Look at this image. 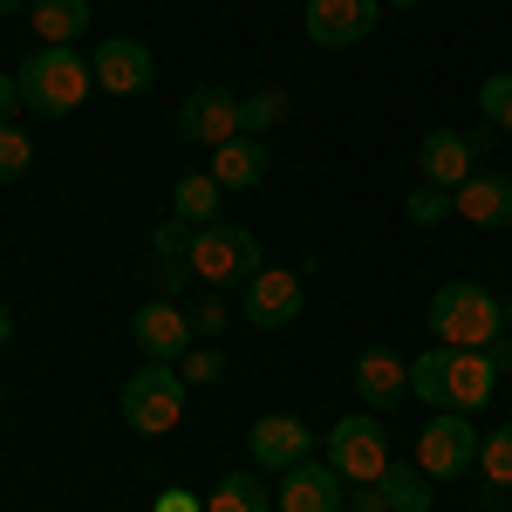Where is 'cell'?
Segmentation results:
<instances>
[{"instance_id":"ba28073f","label":"cell","mask_w":512,"mask_h":512,"mask_svg":"<svg viewBox=\"0 0 512 512\" xmlns=\"http://www.w3.org/2000/svg\"><path fill=\"white\" fill-rule=\"evenodd\" d=\"M171 130L198 144V151H219L226 137H239V96L233 89H219V82H198L192 96L171 110Z\"/></svg>"},{"instance_id":"484cf974","label":"cell","mask_w":512,"mask_h":512,"mask_svg":"<svg viewBox=\"0 0 512 512\" xmlns=\"http://www.w3.org/2000/svg\"><path fill=\"white\" fill-rule=\"evenodd\" d=\"M478 472H485V485H512V424H499L478 444Z\"/></svg>"},{"instance_id":"d4e9b609","label":"cell","mask_w":512,"mask_h":512,"mask_svg":"<svg viewBox=\"0 0 512 512\" xmlns=\"http://www.w3.org/2000/svg\"><path fill=\"white\" fill-rule=\"evenodd\" d=\"M478 110H485V123H492L499 137L512 130V76H506V69H499V76H485V82H478Z\"/></svg>"},{"instance_id":"2e32d148","label":"cell","mask_w":512,"mask_h":512,"mask_svg":"<svg viewBox=\"0 0 512 512\" xmlns=\"http://www.w3.org/2000/svg\"><path fill=\"white\" fill-rule=\"evenodd\" d=\"M417 171H424V185H444V192H458V185H465V178L478 171L472 137H458V130H431V137L417 144Z\"/></svg>"},{"instance_id":"9c48e42d","label":"cell","mask_w":512,"mask_h":512,"mask_svg":"<svg viewBox=\"0 0 512 512\" xmlns=\"http://www.w3.org/2000/svg\"><path fill=\"white\" fill-rule=\"evenodd\" d=\"M342 506H349V478L328 458H301L294 472H280L274 512H342Z\"/></svg>"},{"instance_id":"8fae6325","label":"cell","mask_w":512,"mask_h":512,"mask_svg":"<svg viewBox=\"0 0 512 512\" xmlns=\"http://www.w3.org/2000/svg\"><path fill=\"white\" fill-rule=\"evenodd\" d=\"M130 342L144 349V362H185V349L198 342L185 301H144V308L130 315Z\"/></svg>"},{"instance_id":"30bf717a","label":"cell","mask_w":512,"mask_h":512,"mask_svg":"<svg viewBox=\"0 0 512 512\" xmlns=\"http://www.w3.org/2000/svg\"><path fill=\"white\" fill-rule=\"evenodd\" d=\"M301 274H287V267H260V274L246 280V294H239V315L253 321V328H294L301 321Z\"/></svg>"},{"instance_id":"cb8c5ba5","label":"cell","mask_w":512,"mask_h":512,"mask_svg":"<svg viewBox=\"0 0 512 512\" xmlns=\"http://www.w3.org/2000/svg\"><path fill=\"white\" fill-rule=\"evenodd\" d=\"M403 212H410V226H444V219H458V198L444 192V185H417V192L403 198Z\"/></svg>"},{"instance_id":"e0dca14e","label":"cell","mask_w":512,"mask_h":512,"mask_svg":"<svg viewBox=\"0 0 512 512\" xmlns=\"http://www.w3.org/2000/svg\"><path fill=\"white\" fill-rule=\"evenodd\" d=\"M349 376H355V390H362V403H369V410H390V403H403V396H410V362H403V355H390V349H362Z\"/></svg>"},{"instance_id":"5b68a950","label":"cell","mask_w":512,"mask_h":512,"mask_svg":"<svg viewBox=\"0 0 512 512\" xmlns=\"http://www.w3.org/2000/svg\"><path fill=\"white\" fill-rule=\"evenodd\" d=\"M185 267H192L205 287H233V280H253L267 260H260V239L246 233V226H226V219H212V226H198L192 233V253H185Z\"/></svg>"},{"instance_id":"7a4b0ae2","label":"cell","mask_w":512,"mask_h":512,"mask_svg":"<svg viewBox=\"0 0 512 512\" xmlns=\"http://www.w3.org/2000/svg\"><path fill=\"white\" fill-rule=\"evenodd\" d=\"M424 321H431V335L444 349H499V342H506V301H492L478 280L437 287Z\"/></svg>"},{"instance_id":"f546056e","label":"cell","mask_w":512,"mask_h":512,"mask_svg":"<svg viewBox=\"0 0 512 512\" xmlns=\"http://www.w3.org/2000/svg\"><path fill=\"white\" fill-rule=\"evenodd\" d=\"M192 233H198V226H185V219H171V226H158V239H151V246H158L164 260H178V253H192Z\"/></svg>"},{"instance_id":"7c38bea8","label":"cell","mask_w":512,"mask_h":512,"mask_svg":"<svg viewBox=\"0 0 512 512\" xmlns=\"http://www.w3.org/2000/svg\"><path fill=\"white\" fill-rule=\"evenodd\" d=\"M89 76H96V89H103V96H137V89H151L158 62H151V48H144V41L117 35V41H96Z\"/></svg>"},{"instance_id":"d6986e66","label":"cell","mask_w":512,"mask_h":512,"mask_svg":"<svg viewBox=\"0 0 512 512\" xmlns=\"http://www.w3.org/2000/svg\"><path fill=\"white\" fill-rule=\"evenodd\" d=\"M28 28L41 48H76L89 35V0H28Z\"/></svg>"},{"instance_id":"4dcf8cb0","label":"cell","mask_w":512,"mask_h":512,"mask_svg":"<svg viewBox=\"0 0 512 512\" xmlns=\"http://www.w3.org/2000/svg\"><path fill=\"white\" fill-rule=\"evenodd\" d=\"M151 512H205V506H198L185 485H171V492H158V499H151Z\"/></svg>"},{"instance_id":"44dd1931","label":"cell","mask_w":512,"mask_h":512,"mask_svg":"<svg viewBox=\"0 0 512 512\" xmlns=\"http://www.w3.org/2000/svg\"><path fill=\"white\" fill-rule=\"evenodd\" d=\"M376 492L390 499V512H431L437 506V478H424L417 465H383V478H376Z\"/></svg>"},{"instance_id":"f1b7e54d","label":"cell","mask_w":512,"mask_h":512,"mask_svg":"<svg viewBox=\"0 0 512 512\" xmlns=\"http://www.w3.org/2000/svg\"><path fill=\"white\" fill-rule=\"evenodd\" d=\"M185 315H192V335H219V328L233 321V308H226L219 294H205V301H185Z\"/></svg>"},{"instance_id":"8992f818","label":"cell","mask_w":512,"mask_h":512,"mask_svg":"<svg viewBox=\"0 0 512 512\" xmlns=\"http://www.w3.org/2000/svg\"><path fill=\"white\" fill-rule=\"evenodd\" d=\"M321 458L349 478V485H376L383 465H390V431H383V417H376V410L342 417V424L328 431V444H321Z\"/></svg>"},{"instance_id":"e575fe53","label":"cell","mask_w":512,"mask_h":512,"mask_svg":"<svg viewBox=\"0 0 512 512\" xmlns=\"http://www.w3.org/2000/svg\"><path fill=\"white\" fill-rule=\"evenodd\" d=\"M21 7H28V0H0V14H21Z\"/></svg>"},{"instance_id":"ac0fdd59","label":"cell","mask_w":512,"mask_h":512,"mask_svg":"<svg viewBox=\"0 0 512 512\" xmlns=\"http://www.w3.org/2000/svg\"><path fill=\"white\" fill-rule=\"evenodd\" d=\"M267 164H274V151H267V137H226L219 151H212V178L226 185V192H253L260 178H267Z\"/></svg>"},{"instance_id":"603a6c76","label":"cell","mask_w":512,"mask_h":512,"mask_svg":"<svg viewBox=\"0 0 512 512\" xmlns=\"http://www.w3.org/2000/svg\"><path fill=\"white\" fill-rule=\"evenodd\" d=\"M205 512H274V499H267V485L260 478H219V492L205 499Z\"/></svg>"},{"instance_id":"8d00e7d4","label":"cell","mask_w":512,"mask_h":512,"mask_svg":"<svg viewBox=\"0 0 512 512\" xmlns=\"http://www.w3.org/2000/svg\"><path fill=\"white\" fill-rule=\"evenodd\" d=\"M506 335H512V301H506Z\"/></svg>"},{"instance_id":"7402d4cb","label":"cell","mask_w":512,"mask_h":512,"mask_svg":"<svg viewBox=\"0 0 512 512\" xmlns=\"http://www.w3.org/2000/svg\"><path fill=\"white\" fill-rule=\"evenodd\" d=\"M287 110H294L287 89H253V96H239V130L246 137H267L274 123H287Z\"/></svg>"},{"instance_id":"83f0119b","label":"cell","mask_w":512,"mask_h":512,"mask_svg":"<svg viewBox=\"0 0 512 512\" xmlns=\"http://www.w3.org/2000/svg\"><path fill=\"white\" fill-rule=\"evenodd\" d=\"M178 376H185V383H219V376H226V355H219V349H205V342H192V349H185V369H178Z\"/></svg>"},{"instance_id":"5bb4252c","label":"cell","mask_w":512,"mask_h":512,"mask_svg":"<svg viewBox=\"0 0 512 512\" xmlns=\"http://www.w3.org/2000/svg\"><path fill=\"white\" fill-rule=\"evenodd\" d=\"M376 14H383V0H308V41L315 48H355V41H369Z\"/></svg>"},{"instance_id":"3957f363","label":"cell","mask_w":512,"mask_h":512,"mask_svg":"<svg viewBox=\"0 0 512 512\" xmlns=\"http://www.w3.org/2000/svg\"><path fill=\"white\" fill-rule=\"evenodd\" d=\"M89 89H96V76H89V55H76V48H35L21 62V103L35 117H76Z\"/></svg>"},{"instance_id":"52a82bcc","label":"cell","mask_w":512,"mask_h":512,"mask_svg":"<svg viewBox=\"0 0 512 512\" xmlns=\"http://www.w3.org/2000/svg\"><path fill=\"white\" fill-rule=\"evenodd\" d=\"M478 444L485 437L465 424V410H437L431 424L417 431V472L424 478H458L478 465Z\"/></svg>"},{"instance_id":"4316f807","label":"cell","mask_w":512,"mask_h":512,"mask_svg":"<svg viewBox=\"0 0 512 512\" xmlns=\"http://www.w3.org/2000/svg\"><path fill=\"white\" fill-rule=\"evenodd\" d=\"M28 164H35V144L21 137V123H0V185H7V178H21Z\"/></svg>"},{"instance_id":"9a60e30c","label":"cell","mask_w":512,"mask_h":512,"mask_svg":"<svg viewBox=\"0 0 512 512\" xmlns=\"http://www.w3.org/2000/svg\"><path fill=\"white\" fill-rule=\"evenodd\" d=\"M451 198H458V219L465 226H485V233L512 226V178L506 171H472Z\"/></svg>"},{"instance_id":"277c9868","label":"cell","mask_w":512,"mask_h":512,"mask_svg":"<svg viewBox=\"0 0 512 512\" xmlns=\"http://www.w3.org/2000/svg\"><path fill=\"white\" fill-rule=\"evenodd\" d=\"M123 424L144 437H164L185 424V376L171 369V362H144V369H130V383H123Z\"/></svg>"},{"instance_id":"d590c367","label":"cell","mask_w":512,"mask_h":512,"mask_svg":"<svg viewBox=\"0 0 512 512\" xmlns=\"http://www.w3.org/2000/svg\"><path fill=\"white\" fill-rule=\"evenodd\" d=\"M390 7H424V0H390Z\"/></svg>"},{"instance_id":"ffe728a7","label":"cell","mask_w":512,"mask_h":512,"mask_svg":"<svg viewBox=\"0 0 512 512\" xmlns=\"http://www.w3.org/2000/svg\"><path fill=\"white\" fill-rule=\"evenodd\" d=\"M219 198H226V185H219L212 171H185V178L171 185V219H185V226H212V219H219Z\"/></svg>"},{"instance_id":"6da1fadb","label":"cell","mask_w":512,"mask_h":512,"mask_svg":"<svg viewBox=\"0 0 512 512\" xmlns=\"http://www.w3.org/2000/svg\"><path fill=\"white\" fill-rule=\"evenodd\" d=\"M499 369H506V355L499 349H424L410 362V396L417 403H431V410H485L492 390H499Z\"/></svg>"},{"instance_id":"836d02e7","label":"cell","mask_w":512,"mask_h":512,"mask_svg":"<svg viewBox=\"0 0 512 512\" xmlns=\"http://www.w3.org/2000/svg\"><path fill=\"white\" fill-rule=\"evenodd\" d=\"M7 342H14V308L0 301V349H7Z\"/></svg>"},{"instance_id":"4fadbf2b","label":"cell","mask_w":512,"mask_h":512,"mask_svg":"<svg viewBox=\"0 0 512 512\" xmlns=\"http://www.w3.org/2000/svg\"><path fill=\"white\" fill-rule=\"evenodd\" d=\"M246 451H253V465H260V472H294V465L315 451V437H308V424H301V417L274 410V417H253Z\"/></svg>"},{"instance_id":"d6a6232c","label":"cell","mask_w":512,"mask_h":512,"mask_svg":"<svg viewBox=\"0 0 512 512\" xmlns=\"http://www.w3.org/2000/svg\"><path fill=\"white\" fill-rule=\"evenodd\" d=\"M21 110V76H0V123Z\"/></svg>"},{"instance_id":"1f68e13d","label":"cell","mask_w":512,"mask_h":512,"mask_svg":"<svg viewBox=\"0 0 512 512\" xmlns=\"http://www.w3.org/2000/svg\"><path fill=\"white\" fill-rule=\"evenodd\" d=\"M355 499H349V512H390V499L376 492V485H349Z\"/></svg>"},{"instance_id":"74e56055","label":"cell","mask_w":512,"mask_h":512,"mask_svg":"<svg viewBox=\"0 0 512 512\" xmlns=\"http://www.w3.org/2000/svg\"><path fill=\"white\" fill-rule=\"evenodd\" d=\"M0 403H7V390H0Z\"/></svg>"}]
</instances>
